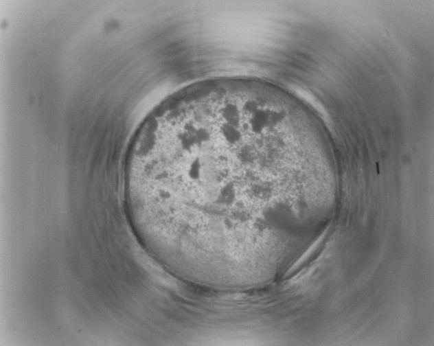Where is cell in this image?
<instances>
[{
	"label": "cell",
	"instance_id": "obj_1",
	"mask_svg": "<svg viewBox=\"0 0 434 346\" xmlns=\"http://www.w3.org/2000/svg\"><path fill=\"white\" fill-rule=\"evenodd\" d=\"M269 127L234 115L172 126L152 139L146 187L155 217L190 238L237 244L273 227Z\"/></svg>",
	"mask_w": 434,
	"mask_h": 346
}]
</instances>
